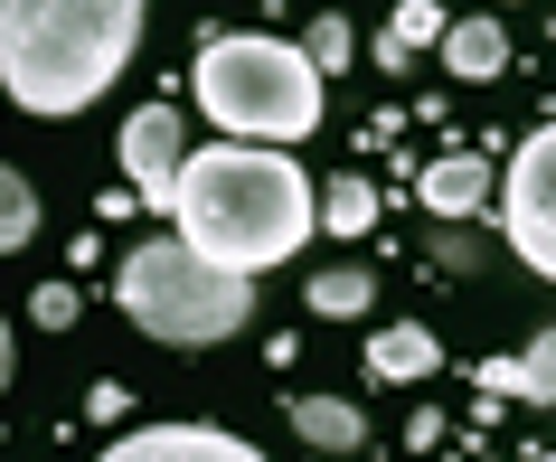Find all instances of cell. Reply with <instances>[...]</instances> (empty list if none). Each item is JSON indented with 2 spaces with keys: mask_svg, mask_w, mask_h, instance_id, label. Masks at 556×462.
I'll use <instances>...</instances> for the list:
<instances>
[{
  "mask_svg": "<svg viewBox=\"0 0 556 462\" xmlns=\"http://www.w3.org/2000/svg\"><path fill=\"white\" fill-rule=\"evenodd\" d=\"M170 227L227 274H264L283 264L302 236H321V189L283 142H207L179 161Z\"/></svg>",
  "mask_w": 556,
  "mask_h": 462,
  "instance_id": "1",
  "label": "cell"
},
{
  "mask_svg": "<svg viewBox=\"0 0 556 462\" xmlns=\"http://www.w3.org/2000/svg\"><path fill=\"white\" fill-rule=\"evenodd\" d=\"M151 0H0V86L20 114H86L142 58Z\"/></svg>",
  "mask_w": 556,
  "mask_h": 462,
  "instance_id": "2",
  "label": "cell"
},
{
  "mask_svg": "<svg viewBox=\"0 0 556 462\" xmlns=\"http://www.w3.org/2000/svg\"><path fill=\"white\" fill-rule=\"evenodd\" d=\"M321 86L330 76L293 38H264V29L207 38L199 66H189V95H199V114L227 142H302V133H321V104H330Z\"/></svg>",
  "mask_w": 556,
  "mask_h": 462,
  "instance_id": "3",
  "label": "cell"
},
{
  "mask_svg": "<svg viewBox=\"0 0 556 462\" xmlns=\"http://www.w3.org/2000/svg\"><path fill=\"white\" fill-rule=\"evenodd\" d=\"M114 302L123 321L161 349H217L255 321V274H227L207 264L189 236H142L132 255L114 264Z\"/></svg>",
  "mask_w": 556,
  "mask_h": 462,
  "instance_id": "4",
  "label": "cell"
},
{
  "mask_svg": "<svg viewBox=\"0 0 556 462\" xmlns=\"http://www.w3.org/2000/svg\"><path fill=\"white\" fill-rule=\"evenodd\" d=\"M500 236L528 274L556 284V123H538L519 142V161L500 171Z\"/></svg>",
  "mask_w": 556,
  "mask_h": 462,
  "instance_id": "5",
  "label": "cell"
},
{
  "mask_svg": "<svg viewBox=\"0 0 556 462\" xmlns=\"http://www.w3.org/2000/svg\"><path fill=\"white\" fill-rule=\"evenodd\" d=\"M94 462H274V453H264V444H245V434H227V425H189V415H170V425L114 434Z\"/></svg>",
  "mask_w": 556,
  "mask_h": 462,
  "instance_id": "6",
  "label": "cell"
},
{
  "mask_svg": "<svg viewBox=\"0 0 556 462\" xmlns=\"http://www.w3.org/2000/svg\"><path fill=\"white\" fill-rule=\"evenodd\" d=\"M179 161H189V123H179V104H142V114L123 123V179L142 189V208H170Z\"/></svg>",
  "mask_w": 556,
  "mask_h": 462,
  "instance_id": "7",
  "label": "cell"
},
{
  "mask_svg": "<svg viewBox=\"0 0 556 462\" xmlns=\"http://www.w3.org/2000/svg\"><path fill=\"white\" fill-rule=\"evenodd\" d=\"M415 189H425V208H434V217H471V208L500 199V171L481 161V151H443V161H425V179H415Z\"/></svg>",
  "mask_w": 556,
  "mask_h": 462,
  "instance_id": "8",
  "label": "cell"
},
{
  "mask_svg": "<svg viewBox=\"0 0 556 462\" xmlns=\"http://www.w3.org/2000/svg\"><path fill=\"white\" fill-rule=\"evenodd\" d=\"M443 369V340L425 330V321H387V330H368V377H387V387H415V377Z\"/></svg>",
  "mask_w": 556,
  "mask_h": 462,
  "instance_id": "9",
  "label": "cell"
},
{
  "mask_svg": "<svg viewBox=\"0 0 556 462\" xmlns=\"http://www.w3.org/2000/svg\"><path fill=\"white\" fill-rule=\"evenodd\" d=\"M293 434L312 444V453L350 462V453H368V405H350V397H293Z\"/></svg>",
  "mask_w": 556,
  "mask_h": 462,
  "instance_id": "10",
  "label": "cell"
},
{
  "mask_svg": "<svg viewBox=\"0 0 556 462\" xmlns=\"http://www.w3.org/2000/svg\"><path fill=\"white\" fill-rule=\"evenodd\" d=\"M443 66H453L463 86H491L500 66H509V29H500L491 10H471V20H443Z\"/></svg>",
  "mask_w": 556,
  "mask_h": 462,
  "instance_id": "11",
  "label": "cell"
},
{
  "mask_svg": "<svg viewBox=\"0 0 556 462\" xmlns=\"http://www.w3.org/2000/svg\"><path fill=\"white\" fill-rule=\"evenodd\" d=\"M302 312H321V321H368V312H378V274H368V264H321V274L302 284Z\"/></svg>",
  "mask_w": 556,
  "mask_h": 462,
  "instance_id": "12",
  "label": "cell"
},
{
  "mask_svg": "<svg viewBox=\"0 0 556 462\" xmlns=\"http://www.w3.org/2000/svg\"><path fill=\"white\" fill-rule=\"evenodd\" d=\"M368 227H378V189H368V171L321 179V236H368Z\"/></svg>",
  "mask_w": 556,
  "mask_h": 462,
  "instance_id": "13",
  "label": "cell"
},
{
  "mask_svg": "<svg viewBox=\"0 0 556 462\" xmlns=\"http://www.w3.org/2000/svg\"><path fill=\"white\" fill-rule=\"evenodd\" d=\"M425 38H443V10L434 0H396V20H387V38H378V66H406Z\"/></svg>",
  "mask_w": 556,
  "mask_h": 462,
  "instance_id": "14",
  "label": "cell"
},
{
  "mask_svg": "<svg viewBox=\"0 0 556 462\" xmlns=\"http://www.w3.org/2000/svg\"><path fill=\"white\" fill-rule=\"evenodd\" d=\"M29 236H38V189H29V171L0 161V255H20Z\"/></svg>",
  "mask_w": 556,
  "mask_h": 462,
  "instance_id": "15",
  "label": "cell"
},
{
  "mask_svg": "<svg viewBox=\"0 0 556 462\" xmlns=\"http://www.w3.org/2000/svg\"><path fill=\"white\" fill-rule=\"evenodd\" d=\"M302 58L321 66V76H350V58H358V29L340 20V10H321V20L302 29Z\"/></svg>",
  "mask_w": 556,
  "mask_h": 462,
  "instance_id": "16",
  "label": "cell"
},
{
  "mask_svg": "<svg viewBox=\"0 0 556 462\" xmlns=\"http://www.w3.org/2000/svg\"><path fill=\"white\" fill-rule=\"evenodd\" d=\"M519 397H528V405H556V330H538V340H528V359H519Z\"/></svg>",
  "mask_w": 556,
  "mask_h": 462,
  "instance_id": "17",
  "label": "cell"
},
{
  "mask_svg": "<svg viewBox=\"0 0 556 462\" xmlns=\"http://www.w3.org/2000/svg\"><path fill=\"white\" fill-rule=\"evenodd\" d=\"M38 330H76V284H38Z\"/></svg>",
  "mask_w": 556,
  "mask_h": 462,
  "instance_id": "18",
  "label": "cell"
},
{
  "mask_svg": "<svg viewBox=\"0 0 556 462\" xmlns=\"http://www.w3.org/2000/svg\"><path fill=\"white\" fill-rule=\"evenodd\" d=\"M406 444H415V453H434V444H443V415H434V405H415V425H406Z\"/></svg>",
  "mask_w": 556,
  "mask_h": 462,
  "instance_id": "19",
  "label": "cell"
},
{
  "mask_svg": "<svg viewBox=\"0 0 556 462\" xmlns=\"http://www.w3.org/2000/svg\"><path fill=\"white\" fill-rule=\"evenodd\" d=\"M0 387H10V321H0Z\"/></svg>",
  "mask_w": 556,
  "mask_h": 462,
  "instance_id": "20",
  "label": "cell"
}]
</instances>
